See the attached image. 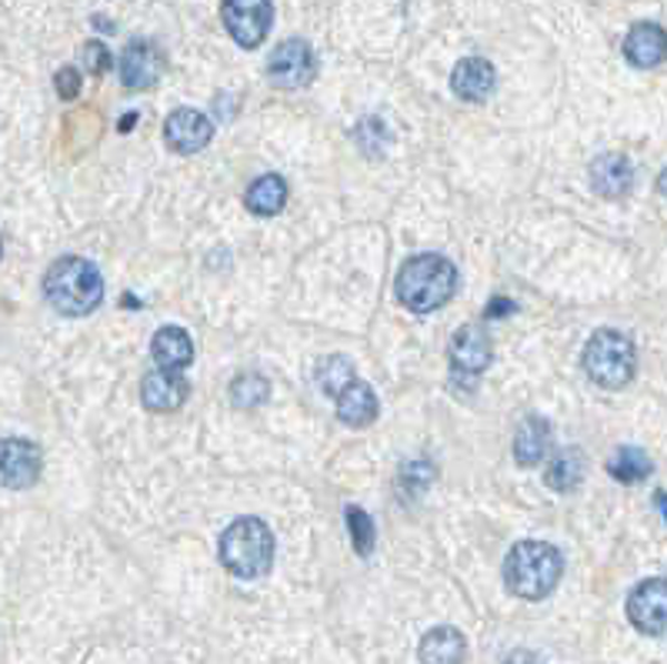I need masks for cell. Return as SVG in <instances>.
<instances>
[{
	"label": "cell",
	"instance_id": "obj_1",
	"mask_svg": "<svg viewBox=\"0 0 667 664\" xmlns=\"http://www.w3.org/2000/svg\"><path fill=\"white\" fill-rule=\"evenodd\" d=\"M458 287V271L448 257L441 254H418L411 261H404V267L398 271V301L414 311V314H431L441 304L451 301Z\"/></svg>",
	"mask_w": 667,
	"mask_h": 664
},
{
	"label": "cell",
	"instance_id": "obj_2",
	"mask_svg": "<svg viewBox=\"0 0 667 664\" xmlns=\"http://www.w3.org/2000/svg\"><path fill=\"white\" fill-rule=\"evenodd\" d=\"M43 294L53 311L67 318H84L104 301V277L87 257H60L43 277Z\"/></svg>",
	"mask_w": 667,
	"mask_h": 664
},
{
	"label": "cell",
	"instance_id": "obj_3",
	"mask_svg": "<svg viewBox=\"0 0 667 664\" xmlns=\"http://www.w3.org/2000/svg\"><path fill=\"white\" fill-rule=\"evenodd\" d=\"M565 575V558L548 541H521L511 548L504 562V582L508 588L524 602L548 598Z\"/></svg>",
	"mask_w": 667,
	"mask_h": 664
},
{
	"label": "cell",
	"instance_id": "obj_4",
	"mask_svg": "<svg viewBox=\"0 0 667 664\" xmlns=\"http://www.w3.org/2000/svg\"><path fill=\"white\" fill-rule=\"evenodd\" d=\"M274 562V535L261 518H237L220 535V565L244 582L264 578Z\"/></svg>",
	"mask_w": 667,
	"mask_h": 664
},
{
	"label": "cell",
	"instance_id": "obj_5",
	"mask_svg": "<svg viewBox=\"0 0 667 664\" xmlns=\"http://www.w3.org/2000/svg\"><path fill=\"white\" fill-rule=\"evenodd\" d=\"M585 371L595 384H601L608 391L631 384V378L638 371V351H635L631 338L621 331H611V328L598 331L585 348Z\"/></svg>",
	"mask_w": 667,
	"mask_h": 664
},
{
	"label": "cell",
	"instance_id": "obj_6",
	"mask_svg": "<svg viewBox=\"0 0 667 664\" xmlns=\"http://www.w3.org/2000/svg\"><path fill=\"white\" fill-rule=\"evenodd\" d=\"M267 77L281 90L307 87L317 77V57H314L311 43L301 40V37H291V40L277 43L271 60H267Z\"/></svg>",
	"mask_w": 667,
	"mask_h": 664
},
{
	"label": "cell",
	"instance_id": "obj_7",
	"mask_svg": "<svg viewBox=\"0 0 667 664\" xmlns=\"http://www.w3.org/2000/svg\"><path fill=\"white\" fill-rule=\"evenodd\" d=\"M220 17H224L227 33L241 47L254 50V47L264 43V37L271 30L274 7H271V0H224L220 3Z\"/></svg>",
	"mask_w": 667,
	"mask_h": 664
},
{
	"label": "cell",
	"instance_id": "obj_8",
	"mask_svg": "<svg viewBox=\"0 0 667 664\" xmlns=\"http://www.w3.org/2000/svg\"><path fill=\"white\" fill-rule=\"evenodd\" d=\"M628 622L641 635H665L667 632V578H648L628 595Z\"/></svg>",
	"mask_w": 667,
	"mask_h": 664
},
{
	"label": "cell",
	"instance_id": "obj_9",
	"mask_svg": "<svg viewBox=\"0 0 667 664\" xmlns=\"http://www.w3.org/2000/svg\"><path fill=\"white\" fill-rule=\"evenodd\" d=\"M214 124L197 107H177L164 120V140L174 154H197L210 144Z\"/></svg>",
	"mask_w": 667,
	"mask_h": 664
},
{
	"label": "cell",
	"instance_id": "obj_10",
	"mask_svg": "<svg viewBox=\"0 0 667 664\" xmlns=\"http://www.w3.org/2000/svg\"><path fill=\"white\" fill-rule=\"evenodd\" d=\"M164 70V53L150 40H134L120 53V80L130 90H147L157 84Z\"/></svg>",
	"mask_w": 667,
	"mask_h": 664
},
{
	"label": "cell",
	"instance_id": "obj_11",
	"mask_svg": "<svg viewBox=\"0 0 667 664\" xmlns=\"http://www.w3.org/2000/svg\"><path fill=\"white\" fill-rule=\"evenodd\" d=\"M448 358H451V368H454L458 374L478 378V374L491 364V338L484 334V328L464 324V328H458Z\"/></svg>",
	"mask_w": 667,
	"mask_h": 664
},
{
	"label": "cell",
	"instance_id": "obj_12",
	"mask_svg": "<svg viewBox=\"0 0 667 664\" xmlns=\"http://www.w3.org/2000/svg\"><path fill=\"white\" fill-rule=\"evenodd\" d=\"M0 465H3V485L23 491L40 475V448L23 438H7L0 448Z\"/></svg>",
	"mask_w": 667,
	"mask_h": 664
},
{
	"label": "cell",
	"instance_id": "obj_13",
	"mask_svg": "<svg viewBox=\"0 0 667 664\" xmlns=\"http://www.w3.org/2000/svg\"><path fill=\"white\" fill-rule=\"evenodd\" d=\"M494 80H498L494 64L484 60V57H464V60H458V67L451 70V90H454L461 100H471V104L488 100L491 90H494Z\"/></svg>",
	"mask_w": 667,
	"mask_h": 664
},
{
	"label": "cell",
	"instance_id": "obj_14",
	"mask_svg": "<svg viewBox=\"0 0 667 664\" xmlns=\"http://www.w3.org/2000/svg\"><path fill=\"white\" fill-rule=\"evenodd\" d=\"M140 401H144L147 411H177L187 401V384H184L180 371L157 368V371L144 374Z\"/></svg>",
	"mask_w": 667,
	"mask_h": 664
},
{
	"label": "cell",
	"instance_id": "obj_15",
	"mask_svg": "<svg viewBox=\"0 0 667 664\" xmlns=\"http://www.w3.org/2000/svg\"><path fill=\"white\" fill-rule=\"evenodd\" d=\"M625 57L628 64L648 70L658 67L667 57V30L658 23H635L625 37Z\"/></svg>",
	"mask_w": 667,
	"mask_h": 664
},
{
	"label": "cell",
	"instance_id": "obj_16",
	"mask_svg": "<svg viewBox=\"0 0 667 664\" xmlns=\"http://www.w3.org/2000/svg\"><path fill=\"white\" fill-rule=\"evenodd\" d=\"M635 184V167L625 154H601L595 164H591V187L608 197V201H618L631 191Z\"/></svg>",
	"mask_w": 667,
	"mask_h": 664
},
{
	"label": "cell",
	"instance_id": "obj_17",
	"mask_svg": "<svg viewBox=\"0 0 667 664\" xmlns=\"http://www.w3.org/2000/svg\"><path fill=\"white\" fill-rule=\"evenodd\" d=\"M150 354H154V361H157L160 368H167V371H184V368H190V361H194V341H190V334H187L184 328L167 324V328H160V331L154 334Z\"/></svg>",
	"mask_w": 667,
	"mask_h": 664
},
{
	"label": "cell",
	"instance_id": "obj_18",
	"mask_svg": "<svg viewBox=\"0 0 667 664\" xmlns=\"http://www.w3.org/2000/svg\"><path fill=\"white\" fill-rule=\"evenodd\" d=\"M418 658L421 664H464L468 658V642L458 628H431L424 638H421V648H418Z\"/></svg>",
	"mask_w": 667,
	"mask_h": 664
},
{
	"label": "cell",
	"instance_id": "obj_19",
	"mask_svg": "<svg viewBox=\"0 0 667 664\" xmlns=\"http://www.w3.org/2000/svg\"><path fill=\"white\" fill-rule=\"evenodd\" d=\"M548 445H551V428H548V421L538 418V414L524 418L521 428H518V434H514V458H518V465H521V468L541 465L545 455H548Z\"/></svg>",
	"mask_w": 667,
	"mask_h": 664
},
{
	"label": "cell",
	"instance_id": "obj_20",
	"mask_svg": "<svg viewBox=\"0 0 667 664\" xmlns=\"http://www.w3.org/2000/svg\"><path fill=\"white\" fill-rule=\"evenodd\" d=\"M381 404H377V394L364 384V381H354L341 398H337V418L351 428H367L374 424Z\"/></svg>",
	"mask_w": 667,
	"mask_h": 664
},
{
	"label": "cell",
	"instance_id": "obj_21",
	"mask_svg": "<svg viewBox=\"0 0 667 664\" xmlns=\"http://www.w3.org/2000/svg\"><path fill=\"white\" fill-rule=\"evenodd\" d=\"M244 204H247V211L257 214V217H274V214H281L284 204H287V184H284V177H281V174H264V177H257V180L247 187Z\"/></svg>",
	"mask_w": 667,
	"mask_h": 664
},
{
	"label": "cell",
	"instance_id": "obj_22",
	"mask_svg": "<svg viewBox=\"0 0 667 664\" xmlns=\"http://www.w3.org/2000/svg\"><path fill=\"white\" fill-rule=\"evenodd\" d=\"M608 471L621 485H638L651 475V458L641 448H618V455L608 461Z\"/></svg>",
	"mask_w": 667,
	"mask_h": 664
},
{
	"label": "cell",
	"instance_id": "obj_23",
	"mask_svg": "<svg viewBox=\"0 0 667 664\" xmlns=\"http://www.w3.org/2000/svg\"><path fill=\"white\" fill-rule=\"evenodd\" d=\"M354 381H357V378H354V368H351V361L341 358V354L327 358V361L317 368V384H321V391H324L327 398H334V401H337Z\"/></svg>",
	"mask_w": 667,
	"mask_h": 664
},
{
	"label": "cell",
	"instance_id": "obj_24",
	"mask_svg": "<svg viewBox=\"0 0 667 664\" xmlns=\"http://www.w3.org/2000/svg\"><path fill=\"white\" fill-rule=\"evenodd\" d=\"M581 471H585V461L575 448L568 451H558L551 468H548V488L555 491H575L578 481H581Z\"/></svg>",
	"mask_w": 667,
	"mask_h": 664
},
{
	"label": "cell",
	"instance_id": "obj_25",
	"mask_svg": "<svg viewBox=\"0 0 667 664\" xmlns=\"http://www.w3.org/2000/svg\"><path fill=\"white\" fill-rule=\"evenodd\" d=\"M267 391H271V388H267V378H261L257 371L237 374L234 384H230V398H234V404L244 408V411L264 404V401H267Z\"/></svg>",
	"mask_w": 667,
	"mask_h": 664
},
{
	"label": "cell",
	"instance_id": "obj_26",
	"mask_svg": "<svg viewBox=\"0 0 667 664\" xmlns=\"http://www.w3.org/2000/svg\"><path fill=\"white\" fill-rule=\"evenodd\" d=\"M347 531H351L354 551H357L361 558H367V555L374 551V521H371V515L351 505V508H347Z\"/></svg>",
	"mask_w": 667,
	"mask_h": 664
},
{
	"label": "cell",
	"instance_id": "obj_27",
	"mask_svg": "<svg viewBox=\"0 0 667 664\" xmlns=\"http://www.w3.org/2000/svg\"><path fill=\"white\" fill-rule=\"evenodd\" d=\"M84 67L90 70V74H107L110 70V50L100 43V40H90L87 47H84Z\"/></svg>",
	"mask_w": 667,
	"mask_h": 664
},
{
	"label": "cell",
	"instance_id": "obj_28",
	"mask_svg": "<svg viewBox=\"0 0 667 664\" xmlns=\"http://www.w3.org/2000/svg\"><path fill=\"white\" fill-rule=\"evenodd\" d=\"M53 87H57V94H60L63 100H73V97L80 94V74H77L73 67H60L57 77H53Z\"/></svg>",
	"mask_w": 667,
	"mask_h": 664
},
{
	"label": "cell",
	"instance_id": "obj_29",
	"mask_svg": "<svg viewBox=\"0 0 667 664\" xmlns=\"http://www.w3.org/2000/svg\"><path fill=\"white\" fill-rule=\"evenodd\" d=\"M504 664H541V658L534 655V652H511Z\"/></svg>",
	"mask_w": 667,
	"mask_h": 664
},
{
	"label": "cell",
	"instance_id": "obj_30",
	"mask_svg": "<svg viewBox=\"0 0 667 664\" xmlns=\"http://www.w3.org/2000/svg\"><path fill=\"white\" fill-rule=\"evenodd\" d=\"M511 311H514V301H491V307H488L491 318H498V314H511Z\"/></svg>",
	"mask_w": 667,
	"mask_h": 664
},
{
	"label": "cell",
	"instance_id": "obj_31",
	"mask_svg": "<svg viewBox=\"0 0 667 664\" xmlns=\"http://www.w3.org/2000/svg\"><path fill=\"white\" fill-rule=\"evenodd\" d=\"M655 501H658V508H661V515L667 518V495L661 491V495H655Z\"/></svg>",
	"mask_w": 667,
	"mask_h": 664
},
{
	"label": "cell",
	"instance_id": "obj_32",
	"mask_svg": "<svg viewBox=\"0 0 667 664\" xmlns=\"http://www.w3.org/2000/svg\"><path fill=\"white\" fill-rule=\"evenodd\" d=\"M658 191H661V194H665V197H667V167H665V170H661V177H658Z\"/></svg>",
	"mask_w": 667,
	"mask_h": 664
}]
</instances>
